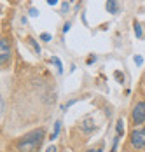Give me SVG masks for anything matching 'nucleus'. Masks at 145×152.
I'll return each instance as SVG.
<instances>
[{"label": "nucleus", "mask_w": 145, "mask_h": 152, "mask_svg": "<svg viewBox=\"0 0 145 152\" xmlns=\"http://www.w3.org/2000/svg\"><path fill=\"white\" fill-rule=\"evenodd\" d=\"M44 137H45V129L40 128V129H33L26 135H23L21 138H18L16 142V149L18 152H37L39 147L42 145Z\"/></svg>", "instance_id": "f257e3e1"}, {"label": "nucleus", "mask_w": 145, "mask_h": 152, "mask_svg": "<svg viewBox=\"0 0 145 152\" xmlns=\"http://www.w3.org/2000/svg\"><path fill=\"white\" fill-rule=\"evenodd\" d=\"M130 143L135 151H144L145 149V126H136L130 133Z\"/></svg>", "instance_id": "f03ea898"}, {"label": "nucleus", "mask_w": 145, "mask_h": 152, "mask_svg": "<svg viewBox=\"0 0 145 152\" xmlns=\"http://www.w3.org/2000/svg\"><path fill=\"white\" fill-rule=\"evenodd\" d=\"M12 58V47H11V42L7 37H2L0 40V63L2 66H7L9 60Z\"/></svg>", "instance_id": "7ed1b4c3"}, {"label": "nucleus", "mask_w": 145, "mask_h": 152, "mask_svg": "<svg viewBox=\"0 0 145 152\" xmlns=\"http://www.w3.org/2000/svg\"><path fill=\"white\" fill-rule=\"evenodd\" d=\"M145 122V102H138L135 103L133 110H131V124L138 126Z\"/></svg>", "instance_id": "20e7f679"}, {"label": "nucleus", "mask_w": 145, "mask_h": 152, "mask_svg": "<svg viewBox=\"0 0 145 152\" xmlns=\"http://www.w3.org/2000/svg\"><path fill=\"white\" fill-rule=\"evenodd\" d=\"M81 126H82V131L84 133H93L94 129H96V124H94V119L89 115V117H84L82 122H81Z\"/></svg>", "instance_id": "39448f33"}, {"label": "nucleus", "mask_w": 145, "mask_h": 152, "mask_svg": "<svg viewBox=\"0 0 145 152\" xmlns=\"http://www.w3.org/2000/svg\"><path fill=\"white\" fill-rule=\"evenodd\" d=\"M105 7H107V11H108L110 14H117V12H119V2H117V0H107Z\"/></svg>", "instance_id": "423d86ee"}, {"label": "nucleus", "mask_w": 145, "mask_h": 152, "mask_svg": "<svg viewBox=\"0 0 145 152\" xmlns=\"http://www.w3.org/2000/svg\"><path fill=\"white\" fill-rule=\"evenodd\" d=\"M26 42H28V46L33 49V53H35V54H40V53H42V49H40V44H39V42H37L33 37H26Z\"/></svg>", "instance_id": "0eeeda50"}, {"label": "nucleus", "mask_w": 145, "mask_h": 152, "mask_svg": "<svg viewBox=\"0 0 145 152\" xmlns=\"http://www.w3.org/2000/svg\"><path fill=\"white\" fill-rule=\"evenodd\" d=\"M133 28H135V35L138 37V39H144V26H142V23H138V21H135L133 23Z\"/></svg>", "instance_id": "6e6552de"}, {"label": "nucleus", "mask_w": 145, "mask_h": 152, "mask_svg": "<svg viewBox=\"0 0 145 152\" xmlns=\"http://www.w3.org/2000/svg\"><path fill=\"white\" fill-rule=\"evenodd\" d=\"M59 129H61V121H56L54 122V129H53V133H51V137H49V140H56V138L59 137Z\"/></svg>", "instance_id": "1a4fd4ad"}, {"label": "nucleus", "mask_w": 145, "mask_h": 152, "mask_svg": "<svg viewBox=\"0 0 145 152\" xmlns=\"http://www.w3.org/2000/svg\"><path fill=\"white\" fill-rule=\"evenodd\" d=\"M116 133L119 137H122L124 135V119H117L116 122Z\"/></svg>", "instance_id": "9d476101"}, {"label": "nucleus", "mask_w": 145, "mask_h": 152, "mask_svg": "<svg viewBox=\"0 0 145 152\" xmlns=\"http://www.w3.org/2000/svg\"><path fill=\"white\" fill-rule=\"evenodd\" d=\"M51 61L56 65V70H58V74H63V65H61V61H59V58H56V56H53L51 58Z\"/></svg>", "instance_id": "9b49d317"}, {"label": "nucleus", "mask_w": 145, "mask_h": 152, "mask_svg": "<svg viewBox=\"0 0 145 152\" xmlns=\"http://www.w3.org/2000/svg\"><path fill=\"white\" fill-rule=\"evenodd\" d=\"M51 33H40V40H44V42H51Z\"/></svg>", "instance_id": "f8f14e48"}, {"label": "nucleus", "mask_w": 145, "mask_h": 152, "mask_svg": "<svg viewBox=\"0 0 145 152\" xmlns=\"http://www.w3.org/2000/svg\"><path fill=\"white\" fill-rule=\"evenodd\" d=\"M28 14L31 16V18H37V16H39V11H37L35 7H30V9H28Z\"/></svg>", "instance_id": "ddd939ff"}, {"label": "nucleus", "mask_w": 145, "mask_h": 152, "mask_svg": "<svg viewBox=\"0 0 145 152\" xmlns=\"http://www.w3.org/2000/svg\"><path fill=\"white\" fill-rule=\"evenodd\" d=\"M70 9V5H68V2H63V5H61V14H67V11Z\"/></svg>", "instance_id": "4468645a"}, {"label": "nucleus", "mask_w": 145, "mask_h": 152, "mask_svg": "<svg viewBox=\"0 0 145 152\" xmlns=\"http://www.w3.org/2000/svg\"><path fill=\"white\" fill-rule=\"evenodd\" d=\"M75 102H77V100H70V102H67V103H65V105L61 107V110H67V108H68V107H72L73 103H75Z\"/></svg>", "instance_id": "2eb2a0df"}, {"label": "nucleus", "mask_w": 145, "mask_h": 152, "mask_svg": "<svg viewBox=\"0 0 145 152\" xmlns=\"http://www.w3.org/2000/svg\"><path fill=\"white\" fill-rule=\"evenodd\" d=\"M86 152H103V147L100 145V147H93V149H87Z\"/></svg>", "instance_id": "dca6fc26"}, {"label": "nucleus", "mask_w": 145, "mask_h": 152, "mask_svg": "<svg viewBox=\"0 0 145 152\" xmlns=\"http://www.w3.org/2000/svg\"><path fill=\"white\" fill-rule=\"evenodd\" d=\"M133 61H135L136 65H142V63H144V58H142V56H135V58H133Z\"/></svg>", "instance_id": "f3484780"}, {"label": "nucleus", "mask_w": 145, "mask_h": 152, "mask_svg": "<svg viewBox=\"0 0 145 152\" xmlns=\"http://www.w3.org/2000/svg\"><path fill=\"white\" fill-rule=\"evenodd\" d=\"M70 26H72V23H65V25H63V33H68Z\"/></svg>", "instance_id": "a211bd4d"}, {"label": "nucleus", "mask_w": 145, "mask_h": 152, "mask_svg": "<svg viewBox=\"0 0 145 152\" xmlns=\"http://www.w3.org/2000/svg\"><path fill=\"white\" fill-rule=\"evenodd\" d=\"M94 61H96V56L93 54V56H89V58H87V65H93Z\"/></svg>", "instance_id": "6ab92c4d"}, {"label": "nucleus", "mask_w": 145, "mask_h": 152, "mask_svg": "<svg viewBox=\"0 0 145 152\" xmlns=\"http://www.w3.org/2000/svg\"><path fill=\"white\" fill-rule=\"evenodd\" d=\"M45 152H58V149H56V145H51V147H47Z\"/></svg>", "instance_id": "aec40b11"}, {"label": "nucleus", "mask_w": 145, "mask_h": 152, "mask_svg": "<svg viewBox=\"0 0 145 152\" xmlns=\"http://www.w3.org/2000/svg\"><path fill=\"white\" fill-rule=\"evenodd\" d=\"M45 2H47L49 5H56V4H58L59 0H45Z\"/></svg>", "instance_id": "412c9836"}]
</instances>
